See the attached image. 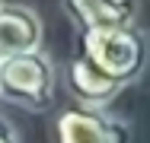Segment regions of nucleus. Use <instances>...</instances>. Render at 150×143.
<instances>
[{
	"label": "nucleus",
	"instance_id": "1",
	"mask_svg": "<svg viewBox=\"0 0 150 143\" xmlns=\"http://www.w3.org/2000/svg\"><path fill=\"white\" fill-rule=\"evenodd\" d=\"M77 51L83 57H90L105 76L118 80L121 86H131L150 67V32L141 22L90 29V32H80Z\"/></svg>",
	"mask_w": 150,
	"mask_h": 143
},
{
	"label": "nucleus",
	"instance_id": "2",
	"mask_svg": "<svg viewBox=\"0 0 150 143\" xmlns=\"http://www.w3.org/2000/svg\"><path fill=\"white\" fill-rule=\"evenodd\" d=\"M54 92H58V67L48 57V51L35 48L0 60V99L26 111H48L54 105Z\"/></svg>",
	"mask_w": 150,
	"mask_h": 143
},
{
	"label": "nucleus",
	"instance_id": "3",
	"mask_svg": "<svg viewBox=\"0 0 150 143\" xmlns=\"http://www.w3.org/2000/svg\"><path fill=\"white\" fill-rule=\"evenodd\" d=\"M134 130L125 118H115L105 108L67 102L51 121V143H131Z\"/></svg>",
	"mask_w": 150,
	"mask_h": 143
},
{
	"label": "nucleus",
	"instance_id": "4",
	"mask_svg": "<svg viewBox=\"0 0 150 143\" xmlns=\"http://www.w3.org/2000/svg\"><path fill=\"white\" fill-rule=\"evenodd\" d=\"M42 38H45V26L32 6L10 0L0 3V60L42 48Z\"/></svg>",
	"mask_w": 150,
	"mask_h": 143
},
{
	"label": "nucleus",
	"instance_id": "5",
	"mask_svg": "<svg viewBox=\"0 0 150 143\" xmlns=\"http://www.w3.org/2000/svg\"><path fill=\"white\" fill-rule=\"evenodd\" d=\"M61 6L80 32L141 22V0H61Z\"/></svg>",
	"mask_w": 150,
	"mask_h": 143
},
{
	"label": "nucleus",
	"instance_id": "6",
	"mask_svg": "<svg viewBox=\"0 0 150 143\" xmlns=\"http://www.w3.org/2000/svg\"><path fill=\"white\" fill-rule=\"evenodd\" d=\"M64 80H67V92L74 102H83V105H96V108H105L115 95H118L125 86L112 76H105L90 57H83L80 51L67 60V70H64Z\"/></svg>",
	"mask_w": 150,
	"mask_h": 143
},
{
	"label": "nucleus",
	"instance_id": "7",
	"mask_svg": "<svg viewBox=\"0 0 150 143\" xmlns=\"http://www.w3.org/2000/svg\"><path fill=\"white\" fill-rule=\"evenodd\" d=\"M0 143H19V137H16V130H13V124L0 114Z\"/></svg>",
	"mask_w": 150,
	"mask_h": 143
},
{
	"label": "nucleus",
	"instance_id": "8",
	"mask_svg": "<svg viewBox=\"0 0 150 143\" xmlns=\"http://www.w3.org/2000/svg\"><path fill=\"white\" fill-rule=\"evenodd\" d=\"M0 3H3V0H0Z\"/></svg>",
	"mask_w": 150,
	"mask_h": 143
}]
</instances>
